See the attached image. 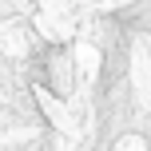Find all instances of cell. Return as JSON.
<instances>
[{
    "instance_id": "obj_1",
    "label": "cell",
    "mask_w": 151,
    "mask_h": 151,
    "mask_svg": "<svg viewBox=\"0 0 151 151\" xmlns=\"http://www.w3.org/2000/svg\"><path fill=\"white\" fill-rule=\"evenodd\" d=\"M80 44H72V40H52L40 32L36 44H32L28 52V76L32 83H36L40 91H48V96L64 99V104H76L83 91V68H80V52H76Z\"/></svg>"
}]
</instances>
